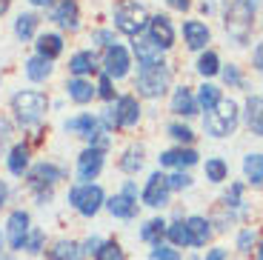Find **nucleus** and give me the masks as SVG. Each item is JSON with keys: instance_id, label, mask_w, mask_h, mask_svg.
Instances as JSON below:
<instances>
[{"instance_id": "1", "label": "nucleus", "mask_w": 263, "mask_h": 260, "mask_svg": "<svg viewBox=\"0 0 263 260\" xmlns=\"http://www.w3.org/2000/svg\"><path fill=\"white\" fill-rule=\"evenodd\" d=\"M229 38L237 46L249 43L252 38V26H255V9L249 6V0H232L229 9H226V20H223Z\"/></svg>"}, {"instance_id": "2", "label": "nucleus", "mask_w": 263, "mask_h": 260, "mask_svg": "<svg viewBox=\"0 0 263 260\" xmlns=\"http://www.w3.org/2000/svg\"><path fill=\"white\" fill-rule=\"evenodd\" d=\"M49 109V98L43 95V91H17L12 98V112L14 117H17V123L20 126H34L43 120V115H46Z\"/></svg>"}, {"instance_id": "3", "label": "nucleus", "mask_w": 263, "mask_h": 260, "mask_svg": "<svg viewBox=\"0 0 263 260\" xmlns=\"http://www.w3.org/2000/svg\"><path fill=\"white\" fill-rule=\"evenodd\" d=\"M237 117H240V112H237L235 100H220L215 109L203 115V129L209 137H229L237 129Z\"/></svg>"}, {"instance_id": "4", "label": "nucleus", "mask_w": 263, "mask_h": 260, "mask_svg": "<svg viewBox=\"0 0 263 260\" xmlns=\"http://www.w3.org/2000/svg\"><path fill=\"white\" fill-rule=\"evenodd\" d=\"M66 200H69V206L80 217H95L106 206V195L98 183H78V186H72L69 195H66Z\"/></svg>"}, {"instance_id": "5", "label": "nucleus", "mask_w": 263, "mask_h": 260, "mask_svg": "<svg viewBox=\"0 0 263 260\" xmlns=\"http://www.w3.org/2000/svg\"><path fill=\"white\" fill-rule=\"evenodd\" d=\"M115 29L120 34H129V38H140L143 29H149V12H146L143 3L138 0H129L123 6L115 9Z\"/></svg>"}, {"instance_id": "6", "label": "nucleus", "mask_w": 263, "mask_h": 260, "mask_svg": "<svg viewBox=\"0 0 263 260\" xmlns=\"http://www.w3.org/2000/svg\"><path fill=\"white\" fill-rule=\"evenodd\" d=\"M169 80H172L169 66L160 60V63H155V66L140 69L135 89H138V95H143V98H163L166 89H169Z\"/></svg>"}, {"instance_id": "7", "label": "nucleus", "mask_w": 263, "mask_h": 260, "mask_svg": "<svg viewBox=\"0 0 263 260\" xmlns=\"http://www.w3.org/2000/svg\"><path fill=\"white\" fill-rule=\"evenodd\" d=\"M29 232H32V217H29V212L26 209H14L6 220V232H3L9 240V249L12 252H23Z\"/></svg>"}, {"instance_id": "8", "label": "nucleus", "mask_w": 263, "mask_h": 260, "mask_svg": "<svg viewBox=\"0 0 263 260\" xmlns=\"http://www.w3.org/2000/svg\"><path fill=\"white\" fill-rule=\"evenodd\" d=\"M63 180V169L60 166H54V163H37L34 169H29V189H32L34 195H46V192H52L54 183Z\"/></svg>"}, {"instance_id": "9", "label": "nucleus", "mask_w": 263, "mask_h": 260, "mask_svg": "<svg viewBox=\"0 0 263 260\" xmlns=\"http://www.w3.org/2000/svg\"><path fill=\"white\" fill-rule=\"evenodd\" d=\"M169 195H172V189L166 183V175L163 172H152L143 186V203L149 209H163V206H169Z\"/></svg>"}, {"instance_id": "10", "label": "nucleus", "mask_w": 263, "mask_h": 260, "mask_svg": "<svg viewBox=\"0 0 263 260\" xmlns=\"http://www.w3.org/2000/svg\"><path fill=\"white\" fill-rule=\"evenodd\" d=\"M129 66H132V60H129V52H126L123 46L115 43L106 49V54H103V75L106 78H112V80L126 78L129 75Z\"/></svg>"}, {"instance_id": "11", "label": "nucleus", "mask_w": 263, "mask_h": 260, "mask_svg": "<svg viewBox=\"0 0 263 260\" xmlns=\"http://www.w3.org/2000/svg\"><path fill=\"white\" fill-rule=\"evenodd\" d=\"M103 149H83L78 157V180L80 183H92L95 177L100 175V169H103Z\"/></svg>"}, {"instance_id": "12", "label": "nucleus", "mask_w": 263, "mask_h": 260, "mask_svg": "<svg viewBox=\"0 0 263 260\" xmlns=\"http://www.w3.org/2000/svg\"><path fill=\"white\" fill-rule=\"evenodd\" d=\"M132 52H135V58H138V66L140 69H146V66H155L163 60V49H160L155 40L149 38V34H140V38H135V43H132Z\"/></svg>"}, {"instance_id": "13", "label": "nucleus", "mask_w": 263, "mask_h": 260, "mask_svg": "<svg viewBox=\"0 0 263 260\" xmlns=\"http://www.w3.org/2000/svg\"><path fill=\"white\" fill-rule=\"evenodd\" d=\"M49 20H54L58 26L74 32V29L80 26V6H78V0H60V3H54L52 12H49Z\"/></svg>"}, {"instance_id": "14", "label": "nucleus", "mask_w": 263, "mask_h": 260, "mask_svg": "<svg viewBox=\"0 0 263 260\" xmlns=\"http://www.w3.org/2000/svg\"><path fill=\"white\" fill-rule=\"evenodd\" d=\"M112 112H115V117H118L120 129H132V126H138V120H140V103H138V98H132V95H123V98L115 100Z\"/></svg>"}, {"instance_id": "15", "label": "nucleus", "mask_w": 263, "mask_h": 260, "mask_svg": "<svg viewBox=\"0 0 263 260\" xmlns=\"http://www.w3.org/2000/svg\"><path fill=\"white\" fill-rule=\"evenodd\" d=\"M149 38L155 40L163 52L175 46V26H172L169 14H155V17H149Z\"/></svg>"}, {"instance_id": "16", "label": "nucleus", "mask_w": 263, "mask_h": 260, "mask_svg": "<svg viewBox=\"0 0 263 260\" xmlns=\"http://www.w3.org/2000/svg\"><path fill=\"white\" fill-rule=\"evenodd\" d=\"M209 38H212V32L206 23H200V20H186L183 23V40L192 52H203Z\"/></svg>"}, {"instance_id": "17", "label": "nucleus", "mask_w": 263, "mask_h": 260, "mask_svg": "<svg viewBox=\"0 0 263 260\" xmlns=\"http://www.w3.org/2000/svg\"><path fill=\"white\" fill-rule=\"evenodd\" d=\"M106 209H109L112 217H120V220H135V217H138V200L123 195V192L109 197V200H106Z\"/></svg>"}, {"instance_id": "18", "label": "nucleus", "mask_w": 263, "mask_h": 260, "mask_svg": "<svg viewBox=\"0 0 263 260\" xmlns=\"http://www.w3.org/2000/svg\"><path fill=\"white\" fill-rule=\"evenodd\" d=\"M186 229H189V234H192V246L195 249H200V246H206V243L212 240V220L209 217H203V215H192V217H186Z\"/></svg>"}, {"instance_id": "19", "label": "nucleus", "mask_w": 263, "mask_h": 260, "mask_svg": "<svg viewBox=\"0 0 263 260\" xmlns=\"http://www.w3.org/2000/svg\"><path fill=\"white\" fill-rule=\"evenodd\" d=\"M158 163L160 166H175V169H189V166H195L197 163V152L195 149H169V152H163V155L158 157Z\"/></svg>"}, {"instance_id": "20", "label": "nucleus", "mask_w": 263, "mask_h": 260, "mask_svg": "<svg viewBox=\"0 0 263 260\" xmlns=\"http://www.w3.org/2000/svg\"><path fill=\"white\" fill-rule=\"evenodd\" d=\"M197 109H200V106H197V100H195L189 86H178L175 95H172V112L180 115V117H192Z\"/></svg>"}, {"instance_id": "21", "label": "nucleus", "mask_w": 263, "mask_h": 260, "mask_svg": "<svg viewBox=\"0 0 263 260\" xmlns=\"http://www.w3.org/2000/svg\"><path fill=\"white\" fill-rule=\"evenodd\" d=\"M49 260H86V252L80 243L74 240H54L52 249H49Z\"/></svg>"}, {"instance_id": "22", "label": "nucleus", "mask_w": 263, "mask_h": 260, "mask_svg": "<svg viewBox=\"0 0 263 260\" xmlns=\"http://www.w3.org/2000/svg\"><path fill=\"white\" fill-rule=\"evenodd\" d=\"M66 95H69L74 103L83 106V103H89L98 91H95V86L89 83L86 78H69V83H66Z\"/></svg>"}, {"instance_id": "23", "label": "nucleus", "mask_w": 263, "mask_h": 260, "mask_svg": "<svg viewBox=\"0 0 263 260\" xmlns=\"http://www.w3.org/2000/svg\"><path fill=\"white\" fill-rule=\"evenodd\" d=\"M100 129H103V126H100V117H95V115H78V117H72V120H66V132H80L86 140L92 135H98Z\"/></svg>"}, {"instance_id": "24", "label": "nucleus", "mask_w": 263, "mask_h": 260, "mask_svg": "<svg viewBox=\"0 0 263 260\" xmlns=\"http://www.w3.org/2000/svg\"><path fill=\"white\" fill-rule=\"evenodd\" d=\"M246 126H249L252 135L263 137V98H255L252 95L246 100Z\"/></svg>"}, {"instance_id": "25", "label": "nucleus", "mask_w": 263, "mask_h": 260, "mask_svg": "<svg viewBox=\"0 0 263 260\" xmlns=\"http://www.w3.org/2000/svg\"><path fill=\"white\" fill-rule=\"evenodd\" d=\"M95 69H98V58H95V52H89V49L74 52L72 60H69V72H72L74 78H83V75L95 72Z\"/></svg>"}, {"instance_id": "26", "label": "nucleus", "mask_w": 263, "mask_h": 260, "mask_svg": "<svg viewBox=\"0 0 263 260\" xmlns=\"http://www.w3.org/2000/svg\"><path fill=\"white\" fill-rule=\"evenodd\" d=\"M29 157H32V152H29L26 143H17L12 152H9V172H12L14 177H23L29 172Z\"/></svg>"}, {"instance_id": "27", "label": "nucleus", "mask_w": 263, "mask_h": 260, "mask_svg": "<svg viewBox=\"0 0 263 260\" xmlns=\"http://www.w3.org/2000/svg\"><path fill=\"white\" fill-rule=\"evenodd\" d=\"M37 58H46V60H54L60 52H63V38L54 32H46V34H40L37 38Z\"/></svg>"}, {"instance_id": "28", "label": "nucleus", "mask_w": 263, "mask_h": 260, "mask_svg": "<svg viewBox=\"0 0 263 260\" xmlns=\"http://www.w3.org/2000/svg\"><path fill=\"white\" fill-rule=\"evenodd\" d=\"M166 240L172 243L175 249H189L192 246V234H189V229H186V220H175L166 226Z\"/></svg>"}, {"instance_id": "29", "label": "nucleus", "mask_w": 263, "mask_h": 260, "mask_svg": "<svg viewBox=\"0 0 263 260\" xmlns=\"http://www.w3.org/2000/svg\"><path fill=\"white\" fill-rule=\"evenodd\" d=\"M166 226H169V223H166L163 217H152V220H146V223H143V229H140V240L152 243V246L163 243V237H166Z\"/></svg>"}, {"instance_id": "30", "label": "nucleus", "mask_w": 263, "mask_h": 260, "mask_svg": "<svg viewBox=\"0 0 263 260\" xmlns=\"http://www.w3.org/2000/svg\"><path fill=\"white\" fill-rule=\"evenodd\" d=\"M49 75H52V60L37 58V54L26 60V78H29V80H34V83H43Z\"/></svg>"}, {"instance_id": "31", "label": "nucleus", "mask_w": 263, "mask_h": 260, "mask_svg": "<svg viewBox=\"0 0 263 260\" xmlns=\"http://www.w3.org/2000/svg\"><path fill=\"white\" fill-rule=\"evenodd\" d=\"M243 175L252 186H260L263 183V155L255 152V155H246L243 157Z\"/></svg>"}, {"instance_id": "32", "label": "nucleus", "mask_w": 263, "mask_h": 260, "mask_svg": "<svg viewBox=\"0 0 263 260\" xmlns=\"http://www.w3.org/2000/svg\"><path fill=\"white\" fill-rule=\"evenodd\" d=\"M120 169L126 175H138L143 169V146H129L123 152V157H120Z\"/></svg>"}, {"instance_id": "33", "label": "nucleus", "mask_w": 263, "mask_h": 260, "mask_svg": "<svg viewBox=\"0 0 263 260\" xmlns=\"http://www.w3.org/2000/svg\"><path fill=\"white\" fill-rule=\"evenodd\" d=\"M195 100H197V106H200L203 112H212L217 103H220V100H223V98H220V89H217L215 83H203L200 89H197Z\"/></svg>"}, {"instance_id": "34", "label": "nucleus", "mask_w": 263, "mask_h": 260, "mask_svg": "<svg viewBox=\"0 0 263 260\" xmlns=\"http://www.w3.org/2000/svg\"><path fill=\"white\" fill-rule=\"evenodd\" d=\"M203 175L209 183H223L226 177H229V166H226L223 157H209V160L203 163Z\"/></svg>"}, {"instance_id": "35", "label": "nucleus", "mask_w": 263, "mask_h": 260, "mask_svg": "<svg viewBox=\"0 0 263 260\" xmlns=\"http://www.w3.org/2000/svg\"><path fill=\"white\" fill-rule=\"evenodd\" d=\"M34 29H37V14H32V12L17 14V20H14V34H17V40H32Z\"/></svg>"}, {"instance_id": "36", "label": "nucleus", "mask_w": 263, "mask_h": 260, "mask_svg": "<svg viewBox=\"0 0 263 260\" xmlns=\"http://www.w3.org/2000/svg\"><path fill=\"white\" fill-rule=\"evenodd\" d=\"M197 72L203 75V78H215V75L220 72V58H217V52L206 49V52L197 58Z\"/></svg>"}, {"instance_id": "37", "label": "nucleus", "mask_w": 263, "mask_h": 260, "mask_svg": "<svg viewBox=\"0 0 263 260\" xmlns=\"http://www.w3.org/2000/svg\"><path fill=\"white\" fill-rule=\"evenodd\" d=\"M95 260H126V252L118 240H103L98 254H95Z\"/></svg>"}, {"instance_id": "38", "label": "nucleus", "mask_w": 263, "mask_h": 260, "mask_svg": "<svg viewBox=\"0 0 263 260\" xmlns=\"http://www.w3.org/2000/svg\"><path fill=\"white\" fill-rule=\"evenodd\" d=\"M43 249H46V232H43V229H34V226H32V232H29V237H26V246H23V252L40 254Z\"/></svg>"}, {"instance_id": "39", "label": "nucleus", "mask_w": 263, "mask_h": 260, "mask_svg": "<svg viewBox=\"0 0 263 260\" xmlns=\"http://www.w3.org/2000/svg\"><path fill=\"white\" fill-rule=\"evenodd\" d=\"M243 203V183H232L229 189H226V195H223V206L226 209H237Z\"/></svg>"}, {"instance_id": "40", "label": "nucleus", "mask_w": 263, "mask_h": 260, "mask_svg": "<svg viewBox=\"0 0 263 260\" xmlns=\"http://www.w3.org/2000/svg\"><path fill=\"white\" fill-rule=\"evenodd\" d=\"M149 260H180V252H178L175 246H166V243H158V246H152Z\"/></svg>"}, {"instance_id": "41", "label": "nucleus", "mask_w": 263, "mask_h": 260, "mask_svg": "<svg viewBox=\"0 0 263 260\" xmlns=\"http://www.w3.org/2000/svg\"><path fill=\"white\" fill-rule=\"evenodd\" d=\"M255 240H257L255 229H240V234H237V252H240V254H249L252 246H255Z\"/></svg>"}, {"instance_id": "42", "label": "nucleus", "mask_w": 263, "mask_h": 260, "mask_svg": "<svg viewBox=\"0 0 263 260\" xmlns=\"http://www.w3.org/2000/svg\"><path fill=\"white\" fill-rule=\"evenodd\" d=\"M169 137H175L178 143H192V140H195V132H192L189 126H183V123H172L169 126Z\"/></svg>"}, {"instance_id": "43", "label": "nucleus", "mask_w": 263, "mask_h": 260, "mask_svg": "<svg viewBox=\"0 0 263 260\" xmlns=\"http://www.w3.org/2000/svg\"><path fill=\"white\" fill-rule=\"evenodd\" d=\"M166 183H169L172 192H183V189H192V177L186 175V172H175L172 177H166Z\"/></svg>"}, {"instance_id": "44", "label": "nucleus", "mask_w": 263, "mask_h": 260, "mask_svg": "<svg viewBox=\"0 0 263 260\" xmlns=\"http://www.w3.org/2000/svg\"><path fill=\"white\" fill-rule=\"evenodd\" d=\"M220 75H223V80H226L229 86H243V78H240V69H237L235 63L223 66V69H220Z\"/></svg>"}, {"instance_id": "45", "label": "nucleus", "mask_w": 263, "mask_h": 260, "mask_svg": "<svg viewBox=\"0 0 263 260\" xmlns=\"http://www.w3.org/2000/svg\"><path fill=\"white\" fill-rule=\"evenodd\" d=\"M92 43H98V46H115V32H106V29H100V32H92Z\"/></svg>"}, {"instance_id": "46", "label": "nucleus", "mask_w": 263, "mask_h": 260, "mask_svg": "<svg viewBox=\"0 0 263 260\" xmlns=\"http://www.w3.org/2000/svg\"><path fill=\"white\" fill-rule=\"evenodd\" d=\"M9 140H12V123H9L6 117H0V155H3Z\"/></svg>"}, {"instance_id": "47", "label": "nucleus", "mask_w": 263, "mask_h": 260, "mask_svg": "<svg viewBox=\"0 0 263 260\" xmlns=\"http://www.w3.org/2000/svg\"><path fill=\"white\" fill-rule=\"evenodd\" d=\"M98 95H100V98H103V100H112V98H115V89H112V78H106V75H103V78H100Z\"/></svg>"}, {"instance_id": "48", "label": "nucleus", "mask_w": 263, "mask_h": 260, "mask_svg": "<svg viewBox=\"0 0 263 260\" xmlns=\"http://www.w3.org/2000/svg\"><path fill=\"white\" fill-rule=\"evenodd\" d=\"M100 243H103V240H100L98 234H92V237H86V240L80 243V246H83V252H86V257H89V254L95 257V254H98V249H100Z\"/></svg>"}, {"instance_id": "49", "label": "nucleus", "mask_w": 263, "mask_h": 260, "mask_svg": "<svg viewBox=\"0 0 263 260\" xmlns=\"http://www.w3.org/2000/svg\"><path fill=\"white\" fill-rule=\"evenodd\" d=\"M252 63H255L257 72H263V40L255 46V49H252Z\"/></svg>"}, {"instance_id": "50", "label": "nucleus", "mask_w": 263, "mask_h": 260, "mask_svg": "<svg viewBox=\"0 0 263 260\" xmlns=\"http://www.w3.org/2000/svg\"><path fill=\"white\" fill-rule=\"evenodd\" d=\"M203 260H226V249H223V246H215V249H209Z\"/></svg>"}, {"instance_id": "51", "label": "nucleus", "mask_w": 263, "mask_h": 260, "mask_svg": "<svg viewBox=\"0 0 263 260\" xmlns=\"http://www.w3.org/2000/svg\"><path fill=\"white\" fill-rule=\"evenodd\" d=\"M9 203V183L6 180H0V209Z\"/></svg>"}, {"instance_id": "52", "label": "nucleus", "mask_w": 263, "mask_h": 260, "mask_svg": "<svg viewBox=\"0 0 263 260\" xmlns=\"http://www.w3.org/2000/svg\"><path fill=\"white\" fill-rule=\"evenodd\" d=\"M166 3H169L172 9H180V12H183V9H189V0H166Z\"/></svg>"}, {"instance_id": "53", "label": "nucleus", "mask_w": 263, "mask_h": 260, "mask_svg": "<svg viewBox=\"0 0 263 260\" xmlns=\"http://www.w3.org/2000/svg\"><path fill=\"white\" fill-rule=\"evenodd\" d=\"M123 195H129V197H135V200H138V189H135V183H126V186H123Z\"/></svg>"}, {"instance_id": "54", "label": "nucleus", "mask_w": 263, "mask_h": 260, "mask_svg": "<svg viewBox=\"0 0 263 260\" xmlns=\"http://www.w3.org/2000/svg\"><path fill=\"white\" fill-rule=\"evenodd\" d=\"M200 12L212 14V12H215V3H212V0H200Z\"/></svg>"}, {"instance_id": "55", "label": "nucleus", "mask_w": 263, "mask_h": 260, "mask_svg": "<svg viewBox=\"0 0 263 260\" xmlns=\"http://www.w3.org/2000/svg\"><path fill=\"white\" fill-rule=\"evenodd\" d=\"M29 3H32V6H52L54 0H29Z\"/></svg>"}, {"instance_id": "56", "label": "nucleus", "mask_w": 263, "mask_h": 260, "mask_svg": "<svg viewBox=\"0 0 263 260\" xmlns=\"http://www.w3.org/2000/svg\"><path fill=\"white\" fill-rule=\"evenodd\" d=\"M9 6H12V0H0V14H6Z\"/></svg>"}, {"instance_id": "57", "label": "nucleus", "mask_w": 263, "mask_h": 260, "mask_svg": "<svg viewBox=\"0 0 263 260\" xmlns=\"http://www.w3.org/2000/svg\"><path fill=\"white\" fill-rule=\"evenodd\" d=\"M255 260H263V240H260V246L255 249Z\"/></svg>"}, {"instance_id": "58", "label": "nucleus", "mask_w": 263, "mask_h": 260, "mask_svg": "<svg viewBox=\"0 0 263 260\" xmlns=\"http://www.w3.org/2000/svg\"><path fill=\"white\" fill-rule=\"evenodd\" d=\"M3 243H6V234L0 232V252H3Z\"/></svg>"}, {"instance_id": "59", "label": "nucleus", "mask_w": 263, "mask_h": 260, "mask_svg": "<svg viewBox=\"0 0 263 260\" xmlns=\"http://www.w3.org/2000/svg\"><path fill=\"white\" fill-rule=\"evenodd\" d=\"M0 260H12V254H6V252H0Z\"/></svg>"}]
</instances>
